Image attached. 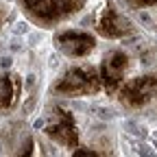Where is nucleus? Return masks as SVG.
<instances>
[{
  "mask_svg": "<svg viewBox=\"0 0 157 157\" xmlns=\"http://www.w3.org/2000/svg\"><path fill=\"white\" fill-rule=\"evenodd\" d=\"M22 15L37 29L52 31L85 9V0H15Z\"/></svg>",
  "mask_w": 157,
  "mask_h": 157,
  "instance_id": "f257e3e1",
  "label": "nucleus"
},
{
  "mask_svg": "<svg viewBox=\"0 0 157 157\" xmlns=\"http://www.w3.org/2000/svg\"><path fill=\"white\" fill-rule=\"evenodd\" d=\"M103 92L98 68L92 63H72L59 74L52 85L50 94L57 98H87Z\"/></svg>",
  "mask_w": 157,
  "mask_h": 157,
  "instance_id": "f03ea898",
  "label": "nucleus"
},
{
  "mask_svg": "<svg viewBox=\"0 0 157 157\" xmlns=\"http://www.w3.org/2000/svg\"><path fill=\"white\" fill-rule=\"evenodd\" d=\"M116 101L124 111H148L157 107V70L142 72L118 87Z\"/></svg>",
  "mask_w": 157,
  "mask_h": 157,
  "instance_id": "7ed1b4c3",
  "label": "nucleus"
},
{
  "mask_svg": "<svg viewBox=\"0 0 157 157\" xmlns=\"http://www.w3.org/2000/svg\"><path fill=\"white\" fill-rule=\"evenodd\" d=\"M42 133L48 140L61 148H76L81 144V131H78L76 118L70 109L61 107V105H50L48 113H46V122L42 127Z\"/></svg>",
  "mask_w": 157,
  "mask_h": 157,
  "instance_id": "20e7f679",
  "label": "nucleus"
},
{
  "mask_svg": "<svg viewBox=\"0 0 157 157\" xmlns=\"http://www.w3.org/2000/svg\"><path fill=\"white\" fill-rule=\"evenodd\" d=\"M94 33L109 42H120L135 35V24L111 0H103V5L94 13Z\"/></svg>",
  "mask_w": 157,
  "mask_h": 157,
  "instance_id": "39448f33",
  "label": "nucleus"
},
{
  "mask_svg": "<svg viewBox=\"0 0 157 157\" xmlns=\"http://www.w3.org/2000/svg\"><path fill=\"white\" fill-rule=\"evenodd\" d=\"M131 72V57L124 48H109L101 63H98V76H101V87L107 96H116L120 87Z\"/></svg>",
  "mask_w": 157,
  "mask_h": 157,
  "instance_id": "423d86ee",
  "label": "nucleus"
},
{
  "mask_svg": "<svg viewBox=\"0 0 157 157\" xmlns=\"http://www.w3.org/2000/svg\"><path fill=\"white\" fill-rule=\"evenodd\" d=\"M55 48L68 59H85L98 46V35L85 29H61L52 35Z\"/></svg>",
  "mask_w": 157,
  "mask_h": 157,
  "instance_id": "0eeeda50",
  "label": "nucleus"
},
{
  "mask_svg": "<svg viewBox=\"0 0 157 157\" xmlns=\"http://www.w3.org/2000/svg\"><path fill=\"white\" fill-rule=\"evenodd\" d=\"M22 76L11 70H2L0 72V116L11 113L22 98Z\"/></svg>",
  "mask_w": 157,
  "mask_h": 157,
  "instance_id": "6e6552de",
  "label": "nucleus"
},
{
  "mask_svg": "<svg viewBox=\"0 0 157 157\" xmlns=\"http://www.w3.org/2000/svg\"><path fill=\"white\" fill-rule=\"evenodd\" d=\"M70 153L74 157H109V155H113V151H107L101 146H81V144L76 148H72Z\"/></svg>",
  "mask_w": 157,
  "mask_h": 157,
  "instance_id": "1a4fd4ad",
  "label": "nucleus"
},
{
  "mask_svg": "<svg viewBox=\"0 0 157 157\" xmlns=\"http://www.w3.org/2000/svg\"><path fill=\"white\" fill-rule=\"evenodd\" d=\"M122 5L131 11H144V9L157 7V0H122Z\"/></svg>",
  "mask_w": 157,
  "mask_h": 157,
  "instance_id": "9d476101",
  "label": "nucleus"
},
{
  "mask_svg": "<svg viewBox=\"0 0 157 157\" xmlns=\"http://www.w3.org/2000/svg\"><path fill=\"white\" fill-rule=\"evenodd\" d=\"M5 22H7V9H5L2 5H0V31H2Z\"/></svg>",
  "mask_w": 157,
  "mask_h": 157,
  "instance_id": "9b49d317",
  "label": "nucleus"
}]
</instances>
